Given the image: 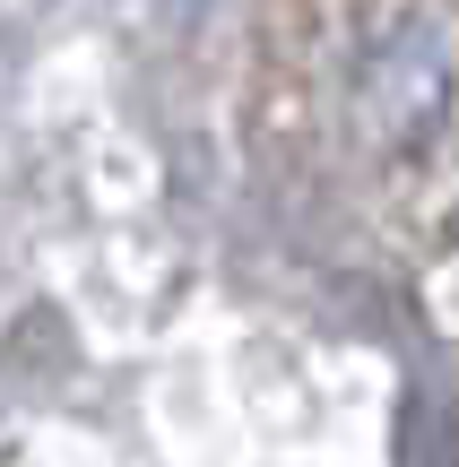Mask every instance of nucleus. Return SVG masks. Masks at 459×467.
I'll list each match as a JSON object with an SVG mask.
<instances>
[{
    "label": "nucleus",
    "mask_w": 459,
    "mask_h": 467,
    "mask_svg": "<svg viewBox=\"0 0 459 467\" xmlns=\"http://www.w3.org/2000/svg\"><path fill=\"white\" fill-rule=\"evenodd\" d=\"M443 96H451V69H443V52H433L425 26H408L399 44H381L373 61H364V121H381V130H399V139Z\"/></svg>",
    "instance_id": "1"
}]
</instances>
